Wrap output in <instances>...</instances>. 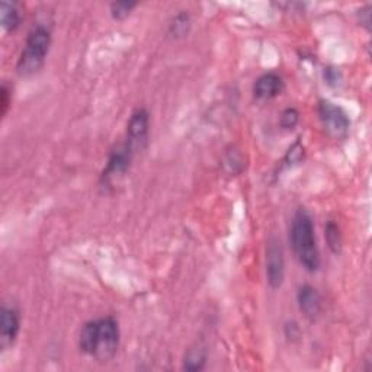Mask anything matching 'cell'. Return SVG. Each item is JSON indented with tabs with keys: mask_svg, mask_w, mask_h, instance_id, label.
Here are the masks:
<instances>
[{
	"mask_svg": "<svg viewBox=\"0 0 372 372\" xmlns=\"http://www.w3.org/2000/svg\"><path fill=\"white\" fill-rule=\"evenodd\" d=\"M119 329L112 317L88 321L80 330L79 346L82 352L107 362L112 359L118 351Z\"/></svg>",
	"mask_w": 372,
	"mask_h": 372,
	"instance_id": "cell-1",
	"label": "cell"
},
{
	"mask_svg": "<svg viewBox=\"0 0 372 372\" xmlns=\"http://www.w3.org/2000/svg\"><path fill=\"white\" fill-rule=\"evenodd\" d=\"M291 244L296 259L310 272H314L320 266L318 247L314 236V226L311 217L300 210L294 215L291 226Z\"/></svg>",
	"mask_w": 372,
	"mask_h": 372,
	"instance_id": "cell-2",
	"label": "cell"
},
{
	"mask_svg": "<svg viewBox=\"0 0 372 372\" xmlns=\"http://www.w3.org/2000/svg\"><path fill=\"white\" fill-rule=\"evenodd\" d=\"M49 45H52V34L45 27H37L32 30L20 53L18 73L22 76H31L37 73L44 66Z\"/></svg>",
	"mask_w": 372,
	"mask_h": 372,
	"instance_id": "cell-3",
	"label": "cell"
},
{
	"mask_svg": "<svg viewBox=\"0 0 372 372\" xmlns=\"http://www.w3.org/2000/svg\"><path fill=\"white\" fill-rule=\"evenodd\" d=\"M318 115H320L321 122H323L325 128L332 136L342 137L348 133L351 121H349L348 115H346V112L340 107H337L336 104H332L329 101L320 102Z\"/></svg>",
	"mask_w": 372,
	"mask_h": 372,
	"instance_id": "cell-4",
	"label": "cell"
},
{
	"mask_svg": "<svg viewBox=\"0 0 372 372\" xmlns=\"http://www.w3.org/2000/svg\"><path fill=\"white\" fill-rule=\"evenodd\" d=\"M266 277L269 285L277 289L282 285L285 277V260L281 243L270 240L266 249Z\"/></svg>",
	"mask_w": 372,
	"mask_h": 372,
	"instance_id": "cell-5",
	"label": "cell"
},
{
	"mask_svg": "<svg viewBox=\"0 0 372 372\" xmlns=\"http://www.w3.org/2000/svg\"><path fill=\"white\" fill-rule=\"evenodd\" d=\"M147 136H148V114L145 109L140 108L134 111L130 118L126 144L128 145L133 153H136L145 145Z\"/></svg>",
	"mask_w": 372,
	"mask_h": 372,
	"instance_id": "cell-6",
	"label": "cell"
},
{
	"mask_svg": "<svg viewBox=\"0 0 372 372\" xmlns=\"http://www.w3.org/2000/svg\"><path fill=\"white\" fill-rule=\"evenodd\" d=\"M19 328V313L12 307H2V311H0V346H2V349L9 348L15 342Z\"/></svg>",
	"mask_w": 372,
	"mask_h": 372,
	"instance_id": "cell-7",
	"label": "cell"
},
{
	"mask_svg": "<svg viewBox=\"0 0 372 372\" xmlns=\"http://www.w3.org/2000/svg\"><path fill=\"white\" fill-rule=\"evenodd\" d=\"M299 306L303 314L310 318L316 320L321 313V299L316 288L311 285H303L299 291Z\"/></svg>",
	"mask_w": 372,
	"mask_h": 372,
	"instance_id": "cell-8",
	"label": "cell"
},
{
	"mask_svg": "<svg viewBox=\"0 0 372 372\" xmlns=\"http://www.w3.org/2000/svg\"><path fill=\"white\" fill-rule=\"evenodd\" d=\"M284 89L282 79L275 73H265L256 80L253 93L258 99H272L278 96Z\"/></svg>",
	"mask_w": 372,
	"mask_h": 372,
	"instance_id": "cell-9",
	"label": "cell"
},
{
	"mask_svg": "<svg viewBox=\"0 0 372 372\" xmlns=\"http://www.w3.org/2000/svg\"><path fill=\"white\" fill-rule=\"evenodd\" d=\"M133 155L134 153L130 150L127 144H122L121 147H118L116 150L112 152V155L109 156L108 166H107V170L104 173V178H111V176H116V175H122V173H126V170L130 166Z\"/></svg>",
	"mask_w": 372,
	"mask_h": 372,
	"instance_id": "cell-10",
	"label": "cell"
},
{
	"mask_svg": "<svg viewBox=\"0 0 372 372\" xmlns=\"http://www.w3.org/2000/svg\"><path fill=\"white\" fill-rule=\"evenodd\" d=\"M0 20H2V27L8 31H15L20 23V13L18 6L11 2L0 4Z\"/></svg>",
	"mask_w": 372,
	"mask_h": 372,
	"instance_id": "cell-11",
	"label": "cell"
},
{
	"mask_svg": "<svg viewBox=\"0 0 372 372\" xmlns=\"http://www.w3.org/2000/svg\"><path fill=\"white\" fill-rule=\"evenodd\" d=\"M205 352L203 349H191L185 358V369L186 371H200L205 364Z\"/></svg>",
	"mask_w": 372,
	"mask_h": 372,
	"instance_id": "cell-12",
	"label": "cell"
},
{
	"mask_svg": "<svg viewBox=\"0 0 372 372\" xmlns=\"http://www.w3.org/2000/svg\"><path fill=\"white\" fill-rule=\"evenodd\" d=\"M326 240L328 244L332 249L333 253H339L342 249V236L339 227L335 224V222H329L326 226Z\"/></svg>",
	"mask_w": 372,
	"mask_h": 372,
	"instance_id": "cell-13",
	"label": "cell"
},
{
	"mask_svg": "<svg viewBox=\"0 0 372 372\" xmlns=\"http://www.w3.org/2000/svg\"><path fill=\"white\" fill-rule=\"evenodd\" d=\"M189 25H191L189 16L186 13H179L175 19H173V23L170 25V31L176 37H184L189 30Z\"/></svg>",
	"mask_w": 372,
	"mask_h": 372,
	"instance_id": "cell-14",
	"label": "cell"
},
{
	"mask_svg": "<svg viewBox=\"0 0 372 372\" xmlns=\"http://www.w3.org/2000/svg\"><path fill=\"white\" fill-rule=\"evenodd\" d=\"M299 119H300L299 111L294 108H288L281 115V126L285 130H292L296 124H299Z\"/></svg>",
	"mask_w": 372,
	"mask_h": 372,
	"instance_id": "cell-15",
	"label": "cell"
},
{
	"mask_svg": "<svg viewBox=\"0 0 372 372\" xmlns=\"http://www.w3.org/2000/svg\"><path fill=\"white\" fill-rule=\"evenodd\" d=\"M136 8L133 2H116L111 5V12L115 19H124L130 15V12Z\"/></svg>",
	"mask_w": 372,
	"mask_h": 372,
	"instance_id": "cell-16",
	"label": "cell"
},
{
	"mask_svg": "<svg viewBox=\"0 0 372 372\" xmlns=\"http://www.w3.org/2000/svg\"><path fill=\"white\" fill-rule=\"evenodd\" d=\"M9 105H11V92L8 86L4 85L2 90H0V107H2V115H6Z\"/></svg>",
	"mask_w": 372,
	"mask_h": 372,
	"instance_id": "cell-17",
	"label": "cell"
}]
</instances>
